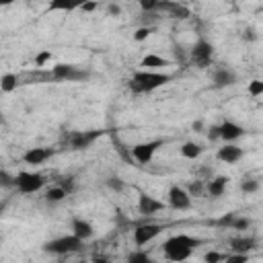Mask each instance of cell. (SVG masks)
<instances>
[{"label": "cell", "mask_w": 263, "mask_h": 263, "mask_svg": "<svg viewBox=\"0 0 263 263\" xmlns=\"http://www.w3.org/2000/svg\"><path fill=\"white\" fill-rule=\"evenodd\" d=\"M203 240L201 238H195V236H189V234H175V236H168L162 245V253L168 261L173 263H183L187 261L195 247H199Z\"/></svg>", "instance_id": "1"}, {"label": "cell", "mask_w": 263, "mask_h": 263, "mask_svg": "<svg viewBox=\"0 0 263 263\" xmlns=\"http://www.w3.org/2000/svg\"><path fill=\"white\" fill-rule=\"evenodd\" d=\"M171 74H164V72H150V70H136L127 82L129 90L136 92V95H142V92H152L160 86H164L166 82H171Z\"/></svg>", "instance_id": "2"}, {"label": "cell", "mask_w": 263, "mask_h": 263, "mask_svg": "<svg viewBox=\"0 0 263 263\" xmlns=\"http://www.w3.org/2000/svg\"><path fill=\"white\" fill-rule=\"evenodd\" d=\"M47 183V177L43 173H33V171H21L14 175V187L25 193V195H31V193H37L39 189H43Z\"/></svg>", "instance_id": "3"}, {"label": "cell", "mask_w": 263, "mask_h": 263, "mask_svg": "<svg viewBox=\"0 0 263 263\" xmlns=\"http://www.w3.org/2000/svg\"><path fill=\"white\" fill-rule=\"evenodd\" d=\"M80 249H82V240L76 238L74 234L58 236V238L43 242V251L49 255H70V253H78Z\"/></svg>", "instance_id": "4"}, {"label": "cell", "mask_w": 263, "mask_h": 263, "mask_svg": "<svg viewBox=\"0 0 263 263\" xmlns=\"http://www.w3.org/2000/svg\"><path fill=\"white\" fill-rule=\"evenodd\" d=\"M214 60V45L208 39H197L189 51V64L195 68H208Z\"/></svg>", "instance_id": "5"}, {"label": "cell", "mask_w": 263, "mask_h": 263, "mask_svg": "<svg viewBox=\"0 0 263 263\" xmlns=\"http://www.w3.org/2000/svg\"><path fill=\"white\" fill-rule=\"evenodd\" d=\"M53 80L58 82H78V80H86L88 78V72L74 66V64H55L51 68V74H49Z\"/></svg>", "instance_id": "6"}, {"label": "cell", "mask_w": 263, "mask_h": 263, "mask_svg": "<svg viewBox=\"0 0 263 263\" xmlns=\"http://www.w3.org/2000/svg\"><path fill=\"white\" fill-rule=\"evenodd\" d=\"M160 146H164V140H162V138L148 140V142H142V144L132 146V148H129V154H132V158H134L136 162H140V164H148V162L154 158V154L158 152Z\"/></svg>", "instance_id": "7"}, {"label": "cell", "mask_w": 263, "mask_h": 263, "mask_svg": "<svg viewBox=\"0 0 263 263\" xmlns=\"http://www.w3.org/2000/svg\"><path fill=\"white\" fill-rule=\"evenodd\" d=\"M105 132L103 129H88V132H72L68 136V146L72 150H86L90 148Z\"/></svg>", "instance_id": "8"}, {"label": "cell", "mask_w": 263, "mask_h": 263, "mask_svg": "<svg viewBox=\"0 0 263 263\" xmlns=\"http://www.w3.org/2000/svg\"><path fill=\"white\" fill-rule=\"evenodd\" d=\"M162 230H164L162 224H154V222H148V224L138 226V228L134 230V242H136V247H144V245H148V242L154 240Z\"/></svg>", "instance_id": "9"}, {"label": "cell", "mask_w": 263, "mask_h": 263, "mask_svg": "<svg viewBox=\"0 0 263 263\" xmlns=\"http://www.w3.org/2000/svg\"><path fill=\"white\" fill-rule=\"evenodd\" d=\"M166 199H168V205L173 210H179L181 212V210H189L191 208V197L187 195V191L181 185H171Z\"/></svg>", "instance_id": "10"}, {"label": "cell", "mask_w": 263, "mask_h": 263, "mask_svg": "<svg viewBox=\"0 0 263 263\" xmlns=\"http://www.w3.org/2000/svg\"><path fill=\"white\" fill-rule=\"evenodd\" d=\"M218 125H220V140H224L226 144H234L238 138L245 136V127L232 119H224Z\"/></svg>", "instance_id": "11"}, {"label": "cell", "mask_w": 263, "mask_h": 263, "mask_svg": "<svg viewBox=\"0 0 263 263\" xmlns=\"http://www.w3.org/2000/svg\"><path fill=\"white\" fill-rule=\"evenodd\" d=\"M162 210H164V201H160V199H156V197H152L148 193H140V197H138V212L142 216H152V214H158Z\"/></svg>", "instance_id": "12"}, {"label": "cell", "mask_w": 263, "mask_h": 263, "mask_svg": "<svg viewBox=\"0 0 263 263\" xmlns=\"http://www.w3.org/2000/svg\"><path fill=\"white\" fill-rule=\"evenodd\" d=\"M236 82V72L226 68V66H218L214 70V76H212V86L214 88H226V86H232Z\"/></svg>", "instance_id": "13"}, {"label": "cell", "mask_w": 263, "mask_h": 263, "mask_svg": "<svg viewBox=\"0 0 263 263\" xmlns=\"http://www.w3.org/2000/svg\"><path fill=\"white\" fill-rule=\"evenodd\" d=\"M156 10H162V12H168L171 18H179V21H185L191 16V10L181 4V2H158L156 4Z\"/></svg>", "instance_id": "14"}, {"label": "cell", "mask_w": 263, "mask_h": 263, "mask_svg": "<svg viewBox=\"0 0 263 263\" xmlns=\"http://www.w3.org/2000/svg\"><path fill=\"white\" fill-rule=\"evenodd\" d=\"M228 245H230L232 253H240V255H249L251 251H255L259 247L255 236H234V238H230Z\"/></svg>", "instance_id": "15"}, {"label": "cell", "mask_w": 263, "mask_h": 263, "mask_svg": "<svg viewBox=\"0 0 263 263\" xmlns=\"http://www.w3.org/2000/svg\"><path fill=\"white\" fill-rule=\"evenodd\" d=\"M216 158L226 162V164H234V162H238L242 158V148L236 146V144H224L222 148H218Z\"/></svg>", "instance_id": "16"}, {"label": "cell", "mask_w": 263, "mask_h": 263, "mask_svg": "<svg viewBox=\"0 0 263 263\" xmlns=\"http://www.w3.org/2000/svg\"><path fill=\"white\" fill-rule=\"evenodd\" d=\"M53 148H29L23 154V162L25 164H43L47 158L53 156Z\"/></svg>", "instance_id": "17"}, {"label": "cell", "mask_w": 263, "mask_h": 263, "mask_svg": "<svg viewBox=\"0 0 263 263\" xmlns=\"http://www.w3.org/2000/svg\"><path fill=\"white\" fill-rule=\"evenodd\" d=\"M72 234L84 242V240L92 238L95 228H92V224H90L88 220H82V218H72Z\"/></svg>", "instance_id": "18"}, {"label": "cell", "mask_w": 263, "mask_h": 263, "mask_svg": "<svg viewBox=\"0 0 263 263\" xmlns=\"http://www.w3.org/2000/svg\"><path fill=\"white\" fill-rule=\"evenodd\" d=\"M226 185H228V177L220 175V177H212L210 181H205V193L216 199V197H222L224 191H226Z\"/></svg>", "instance_id": "19"}, {"label": "cell", "mask_w": 263, "mask_h": 263, "mask_svg": "<svg viewBox=\"0 0 263 263\" xmlns=\"http://www.w3.org/2000/svg\"><path fill=\"white\" fill-rule=\"evenodd\" d=\"M140 70H150V72H160V68H164V66H168V60H164V58H160V55H156V53H148V55H144L142 58V62H140Z\"/></svg>", "instance_id": "20"}, {"label": "cell", "mask_w": 263, "mask_h": 263, "mask_svg": "<svg viewBox=\"0 0 263 263\" xmlns=\"http://www.w3.org/2000/svg\"><path fill=\"white\" fill-rule=\"evenodd\" d=\"M201 152H203V146H199L197 142H185L181 146V156L187 158V160H193V158L201 156Z\"/></svg>", "instance_id": "21"}, {"label": "cell", "mask_w": 263, "mask_h": 263, "mask_svg": "<svg viewBox=\"0 0 263 263\" xmlns=\"http://www.w3.org/2000/svg\"><path fill=\"white\" fill-rule=\"evenodd\" d=\"M16 86H18V76L16 74L8 72V74L0 76V90L2 92H12V90H16Z\"/></svg>", "instance_id": "22"}, {"label": "cell", "mask_w": 263, "mask_h": 263, "mask_svg": "<svg viewBox=\"0 0 263 263\" xmlns=\"http://www.w3.org/2000/svg\"><path fill=\"white\" fill-rule=\"evenodd\" d=\"M66 197H68L66 191L60 189L58 185H51V187L45 191V201H47V203H60V201H64Z\"/></svg>", "instance_id": "23"}, {"label": "cell", "mask_w": 263, "mask_h": 263, "mask_svg": "<svg viewBox=\"0 0 263 263\" xmlns=\"http://www.w3.org/2000/svg\"><path fill=\"white\" fill-rule=\"evenodd\" d=\"M125 263H154V259L146 251H134V253L127 255Z\"/></svg>", "instance_id": "24"}, {"label": "cell", "mask_w": 263, "mask_h": 263, "mask_svg": "<svg viewBox=\"0 0 263 263\" xmlns=\"http://www.w3.org/2000/svg\"><path fill=\"white\" fill-rule=\"evenodd\" d=\"M185 191H187V195H189V197H199V195L205 191V181L195 179V181H191V183H189V187H187Z\"/></svg>", "instance_id": "25"}, {"label": "cell", "mask_w": 263, "mask_h": 263, "mask_svg": "<svg viewBox=\"0 0 263 263\" xmlns=\"http://www.w3.org/2000/svg\"><path fill=\"white\" fill-rule=\"evenodd\" d=\"M55 185H58L60 189H64L66 195H70V193L76 191V181H74V177H62V179L55 181Z\"/></svg>", "instance_id": "26"}, {"label": "cell", "mask_w": 263, "mask_h": 263, "mask_svg": "<svg viewBox=\"0 0 263 263\" xmlns=\"http://www.w3.org/2000/svg\"><path fill=\"white\" fill-rule=\"evenodd\" d=\"M105 183H107V187H109L111 191H115V193H121V191L125 189V181H123L121 177H117V175H111Z\"/></svg>", "instance_id": "27"}, {"label": "cell", "mask_w": 263, "mask_h": 263, "mask_svg": "<svg viewBox=\"0 0 263 263\" xmlns=\"http://www.w3.org/2000/svg\"><path fill=\"white\" fill-rule=\"evenodd\" d=\"M240 191L242 193H255V191H259V181L257 179H251V177L249 179L245 177L240 181Z\"/></svg>", "instance_id": "28"}, {"label": "cell", "mask_w": 263, "mask_h": 263, "mask_svg": "<svg viewBox=\"0 0 263 263\" xmlns=\"http://www.w3.org/2000/svg\"><path fill=\"white\" fill-rule=\"evenodd\" d=\"M14 187V175L0 168V189H12Z\"/></svg>", "instance_id": "29"}, {"label": "cell", "mask_w": 263, "mask_h": 263, "mask_svg": "<svg viewBox=\"0 0 263 263\" xmlns=\"http://www.w3.org/2000/svg\"><path fill=\"white\" fill-rule=\"evenodd\" d=\"M249 226H251V218H247V216H238V214H236V218H234L232 224H230L232 230H247Z\"/></svg>", "instance_id": "30"}, {"label": "cell", "mask_w": 263, "mask_h": 263, "mask_svg": "<svg viewBox=\"0 0 263 263\" xmlns=\"http://www.w3.org/2000/svg\"><path fill=\"white\" fill-rule=\"evenodd\" d=\"M152 33H154V27H152V25H144V27H140V29L134 33V39H136V41H146Z\"/></svg>", "instance_id": "31"}, {"label": "cell", "mask_w": 263, "mask_h": 263, "mask_svg": "<svg viewBox=\"0 0 263 263\" xmlns=\"http://www.w3.org/2000/svg\"><path fill=\"white\" fill-rule=\"evenodd\" d=\"M249 95H251V97H259V95H263V82H261L259 78H255V80L249 82Z\"/></svg>", "instance_id": "32"}, {"label": "cell", "mask_w": 263, "mask_h": 263, "mask_svg": "<svg viewBox=\"0 0 263 263\" xmlns=\"http://www.w3.org/2000/svg\"><path fill=\"white\" fill-rule=\"evenodd\" d=\"M203 261H205V263H222V261H224V255L218 253V251H208V253L203 255Z\"/></svg>", "instance_id": "33"}, {"label": "cell", "mask_w": 263, "mask_h": 263, "mask_svg": "<svg viewBox=\"0 0 263 263\" xmlns=\"http://www.w3.org/2000/svg\"><path fill=\"white\" fill-rule=\"evenodd\" d=\"M224 263H249V255H240V253H232L228 257H224Z\"/></svg>", "instance_id": "34"}, {"label": "cell", "mask_w": 263, "mask_h": 263, "mask_svg": "<svg viewBox=\"0 0 263 263\" xmlns=\"http://www.w3.org/2000/svg\"><path fill=\"white\" fill-rule=\"evenodd\" d=\"M49 60H51V51L43 49V51H39L35 55V66H45V62H49Z\"/></svg>", "instance_id": "35"}, {"label": "cell", "mask_w": 263, "mask_h": 263, "mask_svg": "<svg viewBox=\"0 0 263 263\" xmlns=\"http://www.w3.org/2000/svg\"><path fill=\"white\" fill-rule=\"evenodd\" d=\"M156 4H158V0H140V8L148 14H152L156 10Z\"/></svg>", "instance_id": "36"}, {"label": "cell", "mask_w": 263, "mask_h": 263, "mask_svg": "<svg viewBox=\"0 0 263 263\" xmlns=\"http://www.w3.org/2000/svg\"><path fill=\"white\" fill-rule=\"evenodd\" d=\"M208 140H210V142L220 140V125H210V127H208Z\"/></svg>", "instance_id": "37"}, {"label": "cell", "mask_w": 263, "mask_h": 263, "mask_svg": "<svg viewBox=\"0 0 263 263\" xmlns=\"http://www.w3.org/2000/svg\"><path fill=\"white\" fill-rule=\"evenodd\" d=\"M107 14H109V16H119V14H121V6L115 4V2L107 4Z\"/></svg>", "instance_id": "38"}, {"label": "cell", "mask_w": 263, "mask_h": 263, "mask_svg": "<svg viewBox=\"0 0 263 263\" xmlns=\"http://www.w3.org/2000/svg\"><path fill=\"white\" fill-rule=\"evenodd\" d=\"M236 218V214H226V216H222L216 224H220V226H226V228H230V224H232V220Z\"/></svg>", "instance_id": "39"}, {"label": "cell", "mask_w": 263, "mask_h": 263, "mask_svg": "<svg viewBox=\"0 0 263 263\" xmlns=\"http://www.w3.org/2000/svg\"><path fill=\"white\" fill-rule=\"evenodd\" d=\"M78 8H80L82 12H92V10H97V8H99V2H82Z\"/></svg>", "instance_id": "40"}, {"label": "cell", "mask_w": 263, "mask_h": 263, "mask_svg": "<svg viewBox=\"0 0 263 263\" xmlns=\"http://www.w3.org/2000/svg\"><path fill=\"white\" fill-rule=\"evenodd\" d=\"M49 8H51V10H74L76 6H74V4H60V2H53V4H49Z\"/></svg>", "instance_id": "41"}, {"label": "cell", "mask_w": 263, "mask_h": 263, "mask_svg": "<svg viewBox=\"0 0 263 263\" xmlns=\"http://www.w3.org/2000/svg\"><path fill=\"white\" fill-rule=\"evenodd\" d=\"M242 39H245V41H255L257 35H255L253 29H245V31H242Z\"/></svg>", "instance_id": "42"}, {"label": "cell", "mask_w": 263, "mask_h": 263, "mask_svg": "<svg viewBox=\"0 0 263 263\" xmlns=\"http://www.w3.org/2000/svg\"><path fill=\"white\" fill-rule=\"evenodd\" d=\"M191 127H193V132H201L203 129V121H193Z\"/></svg>", "instance_id": "43"}, {"label": "cell", "mask_w": 263, "mask_h": 263, "mask_svg": "<svg viewBox=\"0 0 263 263\" xmlns=\"http://www.w3.org/2000/svg\"><path fill=\"white\" fill-rule=\"evenodd\" d=\"M90 263H109V259L107 257H95Z\"/></svg>", "instance_id": "44"}, {"label": "cell", "mask_w": 263, "mask_h": 263, "mask_svg": "<svg viewBox=\"0 0 263 263\" xmlns=\"http://www.w3.org/2000/svg\"><path fill=\"white\" fill-rule=\"evenodd\" d=\"M0 123H2V113H0Z\"/></svg>", "instance_id": "45"}, {"label": "cell", "mask_w": 263, "mask_h": 263, "mask_svg": "<svg viewBox=\"0 0 263 263\" xmlns=\"http://www.w3.org/2000/svg\"><path fill=\"white\" fill-rule=\"evenodd\" d=\"M80 263H86V261H80Z\"/></svg>", "instance_id": "46"}]
</instances>
